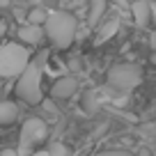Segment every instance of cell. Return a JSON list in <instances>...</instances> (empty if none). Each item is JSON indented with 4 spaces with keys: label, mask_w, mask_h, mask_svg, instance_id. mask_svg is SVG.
I'll return each instance as SVG.
<instances>
[{
    "label": "cell",
    "mask_w": 156,
    "mask_h": 156,
    "mask_svg": "<svg viewBox=\"0 0 156 156\" xmlns=\"http://www.w3.org/2000/svg\"><path fill=\"white\" fill-rule=\"evenodd\" d=\"M48 62V51H39L34 58H30L28 67L19 73L16 80V97L28 106H39L44 101V92H41V78H44V69Z\"/></svg>",
    "instance_id": "cell-1"
},
{
    "label": "cell",
    "mask_w": 156,
    "mask_h": 156,
    "mask_svg": "<svg viewBox=\"0 0 156 156\" xmlns=\"http://www.w3.org/2000/svg\"><path fill=\"white\" fill-rule=\"evenodd\" d=\"M41 30H44V37L48 39L51 44L58 51H67L69 46L76 41L78 34V21L71 12H48L46 14V21L41 23Z\"/></svg>",
    "instance_id": "cell-2"
},
{
    "label": "cell",
    "mask_w": 156,
    "mask_h": 156,
    "mask_svg": "<svg viewBox=\"0 0 156 156\" xmlns=\"http://www.w3.org/2000/svg\"><path fill=\"white\" fill-rule=\"evenodd\" d=\"M30 53L28 46L23 44H5L0 48V78H16L25 67H28Z\"/></svg>",
    "instance_id": "cell-3"
},
{
    "label": "cell",
    "mask_w": 156,
    "mask_h": 156,
    "mask_svg": "<svg viewBox=\"0 0 156 156\" xmlns=\"http://www.w3.org/2000/svg\"><path fill=\"white\" fill-rule=\"evenodd\" d=\"M142 78H145L142 67L131 64V62L115 64V67H110V71H108V83H110L112 87H117V90H124V92L138 87V85L142 83Z\"/></svg>",
    "instance_id": "cell-4"
},
{
    "label": "cell",
    "mask_w": 156,
    "mask_h": 156,
    "mask_svg": "<svg viewBox=\"0 0 156 156\" xmlns=\"http://www.w3.org/2000/svg\"><path fill=\"white\" fill-rule=\"evenodd\" d=\"M46 133H48V126H46L44 119H39V117H30L28 122L23 124V129H21V138H19V156H28L34 151V147L39 145V142L46 140Z\"/></svg>",
    "instance_id": "cell-5"
},
{
    "label": "cell",
    "mask_w": 156,
    "mask_h": 156,
    "mask_svg": "<svg viewBox=\"0 0 156 156\" xmlns=\"http://www.w3.org/2000/svg\"><path fill=\"white\" fill-rule=\"evenodd\" d=\"M78 90V80L73 76H62L58 78L53 83V87H51V97L55 99V101H67V99H71L73 94H76Z\"/></svg>",
    "instance_id": "cell-6"
},
{
    "label": "cell",
    "mask_w": 156,
    "mask_h": 156,
    "mask_svg": "<svg viewBox=\"0 0 156 156\" xmlns=\"http://www.w3.org/2000/svg\"><path fill=\"white\" fill-rule=\"evenodd\" d=\"M19 39L23 41V46H39L41 39H44V30H41V25L25 23L23 28H19Z\"/></svg>",
    "instance_id": "cell-7"
},
{
    "label": "cell",
    "mask_w": 156,
    "mask_h": 156,
    "mask_svg": "<svg viewBox=\"0 0 156 156\" xmlns=\"http://www.w3.org/2000/svg\"><path fill=\"white\" fill-rule=\"evenodd\" d=\"M131 12H133L136 23L140 25V28H145V25L149 23V19H151V2L149 0H138V2L131 5Z\"/></svg>",
    "instance_id": "cell-8"
},
{
    "label": "cell",
    "mask_w": 156,
    "mask_h": 156,
    "mask_svg": "<svg viewBox=\"0 0 156 156\" xmlns=\"http://www.w3.org/2000/svg\"><path fill=\"white\" fill-rule=\"evenodd\" d=\"M19 119V106L14 101H0V126H9Z\"/></svg>",
    "instance_id": "cell-9"
},
{
    "label": "cell",
    "mask_w": 156,
    "mask_h": 156,
    "mask_svg": "<svg viewBox=\"0 0 156 156\" xmlns=\"http://www.w3.org/2000/svg\"><path fill=\"white\" fill-rule=\"evenodd\" d=\"M106 9H108V0H90V14H87L90 25H97L101 16L106 14Z\"/></svg>",
    "instance_id": "cell-10"
},
{
    "label": "cell",
    "mask_w": 156,
    "mask_h": 156,
    "mask_svg": "<svg viewBox=\"0 0 156 156\" xmlns=\"http://www.w3.org/2000/svg\"><path fill=\"white\" fill-rule=\"evenodd\" d=\"M46 14H48L46 9H41V7H34V9H30L28 21H25V23H28V25H41V23L46 21Z\"/></svg>",
    "instance_id": "cell-11"
},
{
    "label": "cell",
    "mask_w": 156,
    "mask_h": 156,
    "mask_svg": "<svg viewBox=\"0 0 156 156\" xmlns=\"http://www.w3.org/2000/svg\"><path fill=\"white\" fill-rule=\"evenodd\" d=\"M46 154L48 156H69V147L64 142H51L46 147Z\"/></svg>",
    "instance_id": "cell-12"
},
{
    "label": "cell",
    "mask_w": 156,
    "mask_h": 156,
    "mask_svg": "<svg viewBox=\"0 0 156 156\" xmlns=\"http://www.w3.org/2000/svg\"><path fill=\"white\" fill-rule=\"evenodd\" d=\"M117 28H119V21H117V19H112V21H110V23H108V25H106V28H103V30H101V32H99V44H103V41H106V39H108V37H110V34H112V32H115V30H117Z\"/></svg>",
    "instance_id": "cell-13"
},
{
    "label": "cell",
    "mask_w": 156,
    "mask_h": 156,
    "mask_svg": "<svg viewBox=\"0 0 156 156\" xmlns=\"http://www.w3.org/2000/svg\"><path fill=\"white\" fill-rule=\"evenodd\" d=\"M92 156H136L133 151H126V149H106V151H97Z\"/></svg>",
    "instance_id": "cell-14"
},
{
    "label": "cell",
    "mask_w": 156,
    "mask_h": 156,
    "mask_svg": "<svg viewBox=\"0 0 156 156\" xmlns=\"http://www.w3.org/2000/svg\"><path fill=\"white\" fill-rule=\"evenodd\" d=\"M94 101H97V99H94V92H87V94H85L83 106H85V110H87V112H92V110H94Z\"/></svg>",
    "instance_id": "cell-15"
},
{
    "label": "cell",
    "mask_w": 156,
    "mask_h": 156,
    "mask_svg": "<svg viewBox=\"0 0 156 156\" xmlns=\"http://www.w3.org/2000/svg\"><path fill=\"white\" fill-rule=\"evenodd\" d=\"M0 156H19V151H16V149H9V147H7V149L0 151Z\"/></svg>",
    "instance_id": "cell-16"
},
{
    "label": "cell",
    "mask_w": 156,
    "mask_h": 156,
    "mask_svg": "<svg viewBox=\"0 0 156 156\" xmlns=\"http://www.w3.org/2000/svg\"><path fill=\"white\" fill-rule=\"evenodd\" d=\"M28 156H48V154H46V149H34L32 154H28Z\"/></svg>",
    "instance_id": "cell-17"
},
{
    "label": "cell",
    "mask_w": 156,
    "mask_h": 156,
    "mask_svg": "<svg viewBox=\"0 0 156 156\" xmlns=\"http://www.w3.org/2000/svg\"><path fill=\"white\" fill-rule=\"evenodd\" d=\"M138 156H151V151L149 149H140V151H138Z\"/></svg>",
    "instance_id": "cell-18"
},
{
    "label": "cell",
    "mask_w": 156,
    "mask_h": 156,
    "mask_svg": "<svg viewBox=\"0 0 156 156\" xmlns=\"http://www.w3.org/2000/svg\"><path fill=\"white\" fill-rule=\"evenodd\" d=\"M2 7H9V0H0V9Z\"/></svg>",
    "instance_id": "cell-19"
},
{
    "label": "cell",
    "mask_w": 156,
    "mask_h": 156,
    "mask_svg": "<svg viewBox=\"0 0 156 156\" xmlns=\"http://www.w3.org/2000/svg\"><path fill=\"white\" fill-rule=\"evenodd\" d=\"M117 2H122V5H126V0H117Z\"/></svg>",
    "instance_id": "cell-20"
},
{
    "label": "cell",
    "mask_w": 156,
    "mask_h": 156,
    "mask_svg": "<svg viewBox=\"0 0 156 156\" xmlns=\"http://www.w3.org/2000/svg\"><path fill=\"white\" fill-rule=\"evenodd\" d=\"M58 2H64V0H58Z\"/></svg>",
    "instance_id": "cell-21"
}]
</instances>
